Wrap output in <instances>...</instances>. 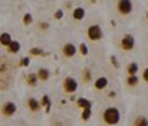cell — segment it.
Segmentation results:
<instances>
[{
  "mask_svg": "<svg viewBox=\"0 0 148 126\" xmlns=\"http://www.w3.org/2000/svg\"><path fill=\"white\" fill-rule=\"evenodd\" d=\"M40 101H37L36 98H30L28 99V107H30V110L31 111H39L40 110Z\"/></svg>",
  "mask_w": 148,
  "mask_h": 126,
  "instance_id": "cell-11",
  "label": "cell"
},
{
  "mask_svg": "<svg viewBox=\"0 0 148 126\" xmlns=\"http://www.w3.org/2000/svg\"><path fill=\"white\" fill-rule=\"evenodd\" d=\"M136 83H138V77H136V76H129V79H127V85L135 86Z\"/></svg>",
  "mask_w": 148,
  "mask_h": 126,
  "instance_id": "cell-22",
  "label": "cell"
},
{
  "mask_svg": "<svg viewBox=\"0 0 148 126\" xmlns=\"http://www.w3.org/2000/svg\"><path fill=\"white\" fill-rule=\"evenodd\" d=\"M111 62H113V65L116 67V68H119V61H117V58L113 55V56H111Z\"/></svg>",
  "mask_w": 148,
  "mask_h": 126,
  "instance_id": "cell-25",
  "label": "cell"
},
{
  "mask_svg": "<svg viewBox=\"0 0 148 126\" xmlns=\"http://www.w3.org/2000/svg\"><path fill=\"white\" fill-rule=\"evenodd\" d=\"M76 52H77V48H76V45H73V43H65L64 48H62V54L67 58L74 56V55H76Z\"/></svg>",
  "mask_w": 148,
  "mask_h": 126,
  "instance_id": "cell-7",
  "label": "cell"
},
{
  "mask_svg": "<svg viewBox=\"0 0 148 126\" xmlns=\"http://www.w3.org/2000/svg\"><path fill=\"white\" fill-rule=\"evenodd\" d=\"M0 43H2L3 46H9L12 43V37L9 33H2L0 34Z\"/></svg>",
  "mask_w": 148,
  "mask_h": 126,
  "instance_id": "cell-12",
  "label": "cell"
},
{
  "mask_svg": "<svg viewBox=\"0 0 148 126\" xmlns=\"http://www.w3.org/2000/svg\"><path fill=\"white\" fill-rule=\"evenodd\" d=\"M49 77H51V73H49V70L40 68L39 71H37V79H39V80L46 82V80H49Z\"/></svg>",
  "mask_w": 148,
  "mask_h": 126,
  "instance_id": "cell-10",
  "label": "cell"
},
{
  "mask_svg": "<svg viewBox=\"0 0 148 126\" xmlns=\"http://www.w3.org/2000/svg\"><path fill=\"white\" fill-rule=\"evenodd\" d=\"M133 46H135V39H133V36L126 34V36L121 39V48L125 49V50H132Z\"/></svg>",
  "mask_w": 148,
  "mask_h": 126,
  "instance_id": "cell-6",
  "label": "cell"
},
{
  "mask_svg": "<svg viewBox=\"0 0 148 126\" xmlns=\"http://www.w3.org/2000/svg\"><path fill=\"white\" fill-rule=\"evenodd\" d=\"M19 49H21V45H19V42H16V40H12V43L8 46V50H9L10 54L19 52Z\"/></svg>",
  "mask_w": 148,
  "mask_h": 126,
  "instance_id": "cell-13",
  "label": "cell"
},
{
  "mask_svg": "<svg viewBox=\"0 0 148 126\" xmlns=\"http://www.w3.org/2000/svg\"><path fill=\"white\" fill-rule=\"evenodd\" d=\"M117 9H119L120 14L127 15V14H130V12H132L133 5H132V2H129V0H120V2L117 3Z\"/></svg>",
  "mask_w": 148,
  "mask_h": 126,
  "instance_id": "cell-5",
  "label": "cell"
},
{
  "mask_svg": "<svg viewBox=\"0 0 148 126\" xmlns=\"http://www.w3.org/2000/svg\"><path fill=\"white\" fill-rule=\"evenodd\" d=\"M104 122L108 125H117L120 122V111L116 107H108L104 111Z\"/></svg>",
  "mask_w": 148,
  "mask_h": 126,
  "instance_id": "cell-1",
  "label": "cell"
},
{
  "mask_svg": "<svg viewBox=\"0 0 148 126\" xmlns=\"http://www.w3.org/2000/svg\"><path fill=\"white\" fill-rule=\"evenodd\" d=\"M144 80H145V82H148V68H145V70H144Z\"/></svg>",
  "mask_w": 148,
  "mask_h": 126,
  "instance_id": "cell-27",
  "label": "cell"
},
{
  "mask_svg": "<svg viewBox=\"0 0 148 126\" xmlns=\"http://www.w3.org/2000/svg\"><path fill=\"white\" fill-rule=\"evenodd\" d=\"M79 49H80V54H82L83 56L89 54V49H88V46H86V43H80V46H79Z\"/></svg>",
  "mask_w": 148,
  "mask_h": 126,
  "instance_id": "cell-19",
  "label": "cell"
},
{
  "mask_svg": "<svg viewBox=\"0 0 148 126\" xmlns=\"http://www.w3.org/2000/svg\"><path fill=\"white\" fill-rule=\"evenodd\" d=\"M84 77H86L84 80H89V79H90V76H89V71H88V70L84 71Z\"/></svg>",
  "mask_w": 148,
  "mask_h": 126,
  "instance_id": "cell-28",
  "label": "cell"
},
{
  "mask_svg": "<svg viewBox=\"0 0 148 126\" xmlns=\"http://www.w3.org/2000/svg\"><path fill=\"white\" fill-rule=\"evenodd\" d=\"M133 126H148V120H147V117H138L136 120H135V123H133Z\"/></svg>",
  "mask_w": 148,
  "mask_h": 126,
  "instance_id": "cell-16",
  "label": "cell"
},
{
  "mask_svg": "<svg viewBox=\"0 0 148 126\" xmlns=\"http://www.w3.org/2000/svg\"><path fill=\"white\" fill-rule=\"evenodd\" d=\"M77 105L84 110V108H90L92 107V103H90L89 99H86V98H79L77 99Z\"/></svg>",
  "mask_w": 148,
  "mask_h": 126,
  "instance_id": "cell-14",
  "label": "cell"
},
{
  "mask_svg": "<svg viewBox=\"0 0 148 126\" xmlns=\"http://www.w3.org/2000/svg\"><path fill=\"white\" fill-rule=\"evenodd\" d=\"M107 85H108V79H107V77H98V79L95 80V87H96L98 91L105 89Z\"/></svg>",
  "mask_w": 148,
  "mask_h": 126,
  "instance_id": "cell-8",
  "label": "cell"
},
{
  "mask_svg": "<svg viewBox=\"0 0 148 126\" xmlns=\"http://www.w3.org/2000/svg\"><path fill=\"white\" fill-rule=\"evenodd\" d=\"M37 82H39V79H37V74H36V73L28 74V77H27V83H28L30 86H36V85H37Z\"/></svg>",
  "mask_w": 148,
  "mask_h": 126,
  "instance_id": "cell-15",
  "label": "cell"
},
{
  "mask_svg": "<svg viewBox=\"0 0 148 126\" xmlns=\"http://www.w3.org/2000/svg\"><path fill=\"white\" fill-rule=\"evenodd\" d=\"M16 113V104L12 103V101H6V103L2 105V114L6 117H10Z\"/></svg>",
  "mask_w": 148,
  "mask_h": 126,
  "instance_id": "cell-3",
  "label": "cell"
},
{
  "mask_svg": "<svg viewBox=\"0 0 148 126\" xmlns=\"http://www.w3.org/2000/svg\"><path fill=\"white\" fill-rule=\"evenodd\" d=\"M31 22H33V15H31V14H25V15H24V24L28 25V24H31Z\"/></svg>",
  "mask_w": 148,
  "mask_h": 126,
  "instance_id": "cell-23",
  "label": "cell"
},
{
  "mask_svg": "<svg viewBox=\"0 0 148 126\" xmlns=\"http://www.w3.org/2000/svg\"><path fill=\"white\" fill-rule=\"evenodd\" d=\"M147 18H148V12H147Z\"/></svg>",
  "mask_w": 148,
  "mask_h": 126,
  "instance_id": "cell-29",
  "label": "cell"
},
{
  "mask_svg": "<svg viewBox=\"0 0 148 126\" xmlns=\"http://www.w3.org/2000/svg\"><path fill=\"white\" fill-rule=\"evenodd\" d=\"M62 17H64V12L62 10H56L55 12V19H61Z\"/></svg>",
  "mask_w": 148,
  "mask_h": 126,
  "instance_id": "cell-24",
  "label": "cell"
},
{
  "mask_svg": "<svg viewBox=\"0 0 148 126\" xmlns=\"http://www.w3.org/2000/svg\"><path fill=\"white\" fill-rule=\"evenodd\" d=\"M64 89L68 94H74V92L77 91V80L74 79V77H71V76L65 77V80H64Z\"/></svg>",
  "mask_w": 148,
  "mask_h": 126,
  "instance_id": "cell-4",
  "label": "cell"
},
{
  "mask_svg": "<svg viewBox=\"0 0 148 126\" xmlns=\"http://www.w3.org/2000/svg\"><path fill=\"white\" fill-rule=\"evenodd\" d=\"M88 36H89V39L93 40V42L99 40V39H102V28L99 27V25L93 24V25H90V27L88 28Z\"/></svg>",
  "mask_w": 148,
  "mask_h": 126,
  "instance_id": "cell-2",
  "label": "cell"
},
{
  "mask_svg": "<svg viewBox=\"0 0 148 126\" xmlns=\"http://www.w3.org/2000/svg\"><path fill=\"white\" fill-rule=\"evenodd\" d=\"M30 54H31V55H40V56L45 55V52H43L42 49H39V48H33V49L30 50Z\"/></svg>",
  "mask_w": 148,
  "mask_h": 126,
  "instance_id": "cell-21",
  "label": "cell"
},
{
  "mask_svg": "<svg viewBox=\"0 0 148 126\" xmlns=\"http://www.w3.org/2000/svg\"><path fill=\"white\" fill-rule=\"evenodd\" d=\"M90 116H92V110H90V108H84L83 113H82V119H83V120H89Z\"/></svg>",
  "mask_w": 148,
  "mask_h": 126,
  "instance_id": "cell-18",
  "label": "cell"
},
{
  "mask_svg": "<svg viewBox=\"0 0 148 126\" xmlns=\"http://www.w3.org/2000/svg\"><path fill=\"white\" fill-rule=\"evenodd\" d=\"M40 104H43V105H46V108L49 110V107H51V98H49L47 95H45L43 98H42V103Z\"/></svg>",
  "mask_w": 148,
  "mask_h": 126,
  "instance_id": "cell-20",
  "label": "cell"
},
{
  "mask_svg": "<svg viewBox=\"0 0 148 126\" xmlns=\"http://www.w3.org/2000/svg\"><path fill=\"white\" fill-rule=\"evenodd\" d=\"M21 64H22V65H28V64H30V59H28V58H24V59L21 61Z\"/></svg>",
  "mask_w": 148,
  "mask_h": 126,
  "instance_id": "cell-26",
  "label": "cell"
},
{
  "mask_svg": "<svg viewBox=\"0 0 148 126\" xmlns=\"http://www.w3.org/2000/svg\"><path fill=\"white\" fill-rule=\"evenodd\" d=\"M84 15H86V10L83 8H76V9L73 10V18L76 19V21H82L84 18Z\"/></svg>",
  "mask_w": 148,
  "mask_h": 126,
  "instance_id": "cell-9",
  "label": "cell"
},
{
  "mask_svg": "<svg viewBox=\"0 0 148 126\" xmlns=\"http://www.w3.org/2000/svg\"><path fill=\"white\" fill-rule=\"evenodd\" d=\"M127 71H129V74H130V76H135V74H136V71H138V64H135V62L129 64Z\"/></svg>",
  "mask_w": 148,
  "mask_h": 126,
  "instance_id": "cell-17",
  "label": "cell"
}]
</instances>
